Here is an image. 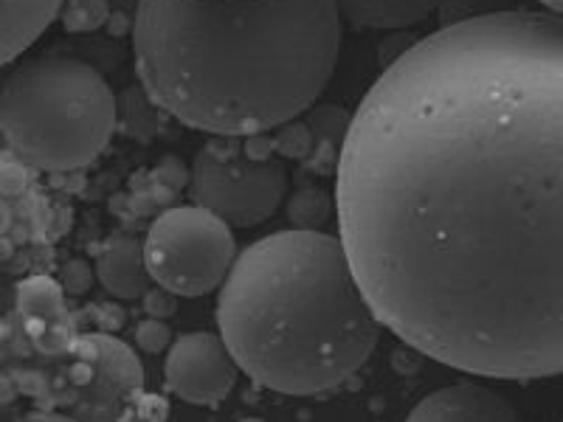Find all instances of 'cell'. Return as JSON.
<instances>
[{
  "instance_id": "obj_1",
  "label": "cell",
  "mask_w": 563,
  "mask_h": 422,
  "mask_svg": "<svg viewBox=\"0 0 563 422\" xmlns=\"http://www.w3.org/2000/svg\"><path fill=\"white\" fill-rule=\"evenodd\" d=\"M339 240L380 326L490 380L563 375V20L422 37L344 135Z\"/></svg>"
},
{
  "instance_id": "obj_2",
  "label": "cell",
  "mask_w": 563,
  "mask_h": 422,
  "mask_svg": "<svg viewBox=\"0 0 563 422\" xmlns=\"http://www.w3.org/2000/svg\"><path fill=\"white\" fill-rule=\"evenodd\" d=\"M341 37L333 0H139L133 20L147 97L218 138L305 113L333 79Z\"/></svg>"
},
{
  "instance_id": "obj_3",
  "label": "cell",
  "mask_w": 563,
  "mask_h": 422,
  "mask_svg": "<svg viewBox=\"0 0 563 422\" xmlns=\"http://www.w3.org/2000/svg\"><path fill=\"white\" fill-rule=\"evenodd\" d=\"M380 330L339 234L276 231L240 251L220 285L218 335L243 375L279 395L344 386Z\"/></svg>"
},
{
  "instance_id": "obj_4",
  "label": "cell",
  "mask_w": 563,
  "mask_h": 422,
  "mask_svg": "<svg viewBox=\"0 0 563 422\" xmlns=\"http://www.w3.org/2000/svg\"><path fill=\"white\" fill-rule=\"evenodd\" d=\"M115 97L93 65L68 54L20 63L0 88V135L14 155L43 173H77L108 149Z\"/></svg>"
},
{
  "instance_id": "obj_5",
  "label": "cell",
  "mask_w": 563,
  "mask_h": 422,
  "mask_svg": "<svg viewBox=\"0 0 563 422\" xmlns=\"http://www.w3.org/2000/svg\"><path fill=\"white\" fill-rule=\"evenodd\" d=\"M141 251L155 288L178 299H200L220 290L238 259V240L218 214L189 203L161 211Z\"/></svg>"
},
{
  "instance_id": "obj_6",
  "label": "cell",
  "mask_w": 563,
  "mask_h": 422,
  "mask_svg": "<svg viewBox=\"0 0 563 422\" xmlns=\"http://www.w3.org/2000/svg\"><path fill=\"white\" fill-rule=\"evenodd\" d=\"M288 195V169L231 138L211 141L192 160V198L231 229H254Z\"/></svg>"
},
{
  "instance_id": "obj_7",
  "label": "cell",
  "mask_w": 563,
  "mask_h": 422,
  "mask_svg": "<svg viewBox=\"0 0 563 422\" xmlns=\"http://www.w3.org/2000/svg\"><path fill=\"white\" fill-rule=\"evenodd\" d=\"M240 366L218 333H186L164 358V384L178 400L218 406L234 391Z\"/></svg>"
},
{
  "instance_id": "obj_8",
  "label": "cell",
  "mask_w": 563,
  "mask_h": 422,
  "mask_svg": "<svg viewBox=\"0 0 563 422\" xmlns=\"http://www.w3.org/2000/svg\"><path fill=\"white\" fill-rule=\"evenodd\" d=\"M406 422H527L516 406L501 391L479 384V380H462V384L442 386L422 397L409 411Z\"/></svg>"
},
{
  "instance_id": "obj_9",
  "label": "cell",
  "mask_w": 563,
  "mask_h": 422,
  "mask_svg": "<svg viewBox=\"0 0 563 422\" xmlns=\"http://www.w3.org/2000/svg\"><path fill=\"white\" fill-rule=\"evenodd\" d=\"M65 0H0V68L29 52L54 20Z\"/></svg>"
},
{
  "instance_id": "obj_10",
  "label": "cell",
  "mask_w": 563,
  "mask_h": 422,
  "mask_svg": "<svg viewBox=\"0 0 563 422\" xmlns=\"http://www.w3.org/2000/svg\"><path fill=\"white\" fill-rule=\"evenodd\" d=\"M341 23L358 32H404L429 18L440 0H333Z\"/></svg>"
},
{
  "instance_id": "obj_11",
  "label": "cell",
  "mask_w": 563,
  "mask_h": 422,
  "mask_svg": "<svg viewBox=\"0 0 563 422\" xmlns=\"http://www.w3.org/2000/svg\"><path fill=\"white\" fill-rule=\"evenodd\" d=\"M97 279L110 296L122 301H135L141 296H147L153 279H150L147 265H144L141 240H110L97 259Z\"/></svg>"
},
{
  "instance_id": "obj_12",
  "label": "cell",
  "mask_w": 563,
  "mask_h": 422,
  "mask_svg": "<svg viewBox=\"0 0 563 422\" xmlns=\"http://www.w3.org/2000/svg\"><path fill=\"white\" fill-rule=\"evenodd\" d=\"M18 308L20 313L26 315L29 324H37L40 330H48L65 313L63 285H57L48 276H32V279L20 281Z\"/></svg>"
},
{
  "instance_id": "obj_13",
  "label": "cell",
  "mask_w": 563,
  "mask_h": 422,
  "mask_svg": "<svg viewBox=\"0 0 563 422\" xmlns=\"http://www.w3.org/2000/svg\"><path fill=\"white\" fill-rule=\"evenodd\" d=\"M82 344L97 352L99 364H102V369L108 371L110 380H113L119 389H141L144 371H141L139 358H135V352L130 349L128 344H122V341L113 338V335H88Z\"/></svg>"
},
{
  "instance_id": "obj_14",
  "label": "cell",
  "mask_w": 563,
  "mask_h": 422,
  "mask_svg": "<svg viewBox=\"0 0 563 422\" xmlns=\"http://www.w3.org/2000/svg\"><path fill=\"white\" fill-rule=\"evenodd\" d=\"M135 341H139L141 349L147 352H164L173 344V335H169V326L164 321H141L139 333H135Z\"/></svg>"
},
{
  "instance_id": "obj_15",
  "label": "cell",
  "mask_w": 563,
  "mask_h": 422,
  "mask_svg": "<svg viewBox=\"0 0 563 422\" xmlns=\"http://www.w3.org/2000/svg\"><path fill=\"white\" fill-rule=\"evenodd\" d=\"M23 184H26V180H23V173H20L18 167L0 169V195H3V198L23 192Z\"/></svg>"
},
{
  "instance_id": "obj_16",
  "label": "cell",
  "mask_w": 563,
  "mask_h": 422,
  "mask_svg": "<svg viewBox=\"0 0 563 422\" xmlns=\"http://www.w3.org/2000/svg\"><path fill=\"white\" fill-rule=\"evenodd\" d=\"M9 225H12V211H9L7 200H3V195H0V234H7Z\"/></svg>"
},
{
  "instance_id": "obj_17",
  "label": "cell",
  "mask_w": 563,
  "mask_h": 422,
  "mask_svg": "<svg viewBox=\"0 0 563 422\" xmlns=\"http://www.w3.org/2000/svg\"><path fill=\"white\" fill-rule=\"evenodd\" d=\"M544 7L547 14H555V18L563 20V0H538Z\"/></svg>"
},
{
  "instance_id": "obj_18",
  "label": "cell",
  "mask_w": 563,
  "mask_h": 422,
  "mask_svg": "<svg viewBox=\"0 0 563 422\" xmlns=\"http://www.w3.org/2000/svg\"><path fill=\"white\" fill-rule=\"evenodd\" d=\"M240 422H265V420H260V417H245V420H240Z\"/></svg>"
}]
</instances>
